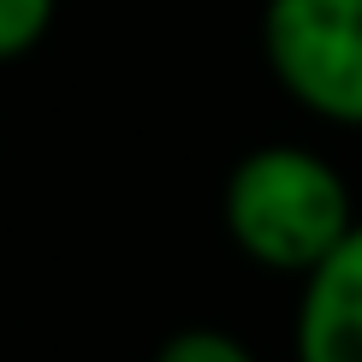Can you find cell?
Wrapping results in <instances>:
<instances>
[{"label": "cell", "instance_id": "7a4b0ae2", "mask_svg": "<svg viewBox=\"0 0 362 362\" xmlns=\"http://www.w3.org/2000/svg\"><path fill=\"white\" fill-rule=\"evenodd\" d=\"M262 59L303 113L362 131V0H262Z\"/></svg>", "mask_w": 362, "mask_h": 362}, {"label": "cell", "instance_id": "3957f363", "mask_svg": "<svg viewBox=\"0 0 362 362\" xmlns=\"http://www.w3.org/2000/svg\"><path fill=\"white\" fill-rule=\"evenodd\" d=\"M297 362H362V220L297 297Z\"/></svg>", "mask_w": 362, "mask_h": 362}, {"label": "cell", "instance_id": "277c9868", "mask_svg": "<svg viewBox=\"0 0 362 362\" xmlns=\"http://www.w3.org/2000/svg\"><path fill=\"white\" fill-rule=\"evenodd\" d=\"M155 362H255V351L226 327H178L160 339Z\"/></svg>", "mask_w": 362, "mask_h": 362}, {"label": "cell", "instance_id": "6da1fadb", "mask_svg": "<svg viewBox=\"0 0 362 362\" xmlns=\"http://www.w3.org/2000/svg\"><path fill=\"white\" fill-rule=\"evenodd\" d=\"M220 226L244 262L303 279L356 232L351 185L303 143H262L226 173Z\"/></svg>", "mask_w": 362, "mask_h": 362}, {"label": "cell", "instance_id": "5b68a950", "mask_svg": "<svg viewBox=\"0 0 362 362\" xmlns=\"http://www.w3.org/2000/svg\"><path fill=\"white\" fill-rule=\"evenodd\" d=\"M54 12L59 0H0V66L42 48V36L54 30Z\"/></svg>", "mask_w": 362, "mask_h": 362}]
</instances>
